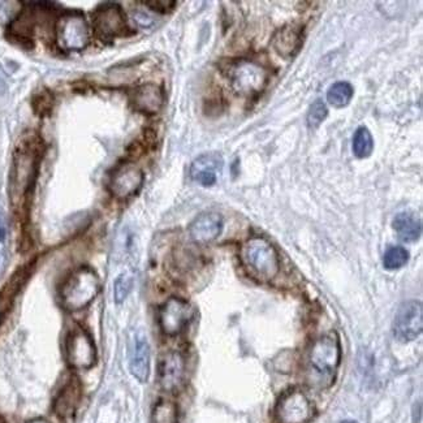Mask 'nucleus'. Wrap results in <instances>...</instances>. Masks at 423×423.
Masks as SVG:
<instances>
[{"label":"nucleus","mask_w":423,"mask_h":423,"mask_svg":"<svg viewBox=\"0 0 423 423\" xmlns=\"http://www.w3.org/2000/svg\"><path fill=\"white\" fill-rule=\"evenodd\" d=\"M132 287H133V279L128 274H123L116 279L115 285H114L116 304H121L126 301V298L129 296V293L132 290Z\"/></svg>","instance_id":"26"},{"label":"nucleus","mask_w":423,"mask_h":423,"mask_svg":"<svg viewBox=\"0 0 423 423\" xmlns=\"http://www.w3.org/2000/svg\"><path fill=\"white\" fill-rule=\"evenodd\" d=\"M341 359L340 340L335 332L319 337L309 353V366L311 374L319 380V385H331L335 379L337 367Z\"/></svg>","instance_id":"3"},{"label":"nucleus","mask_w":423,"mask_h":423,"mask_svg":"<svg viewBox=\"0 0 423 423\" xmlns=\"http://www.w3.org/2000/svg\"><path fill=\"white\" fill-rule=\"evenodd\" d=\"M409 260V253L403 246L388 248L383 257V266L389 271L401 269Z\"/></svg>","instance_id":"23"},{"label":"nucleus","mask_w":423,"mask_h":423,"mask_svg":"<svg viewBox=\"0 0 423 423\" xmlns=\"http://www.w3.org/2000/svg\"><path fill=\"white\" fill-rule=\"evenodd\" d=\"M4 90V82H3V80L0 78V91H3Z\"/></svg>","instance_id":"30"},{"label":"nucleus","mask_w":423,"mask_h":423,"mask_svg":"<svg viewBox=\"0 0 423 423\" xmlns=\"http://www.w3.org/2000/svg\"><path fill=\"white\" fill-rule=\"evenodd\" d=\"M313 413V405L306 394L299 389L287 391L275 408V417L279 423H306Z\"/></svg>","instance_id":"6"},{"label":"nucleus","mask_w":423,"mask_h":423,"mask_svg":"<svg viewBox=\"0 0 423 423\" xmlns=\"http://www.w3.org/2000/svg\"><path fill=\"white\" fill-rule=\"evenodd\" d=\"M67 358L69 365L80 370L90 369L96 364V346L85 329L76 327L70 331L67 341Z\"/></svg>","instance_id":"8"},{"label":"nucleus","mask_w":423,"mask_h":423,"mask_svg":"<svg viewBox=\"0 0 423 423\" xmlns=\"http://www.w3.org/2000/svg\"><path fill=\"white\" fill-rule=\"evenodd\" d=\"M223 158L219 153H206L193 161L191 176L202 186H212L218 180V173L223 168Z\"/></svg>","instance_id":"15"},{"label":"nucleus","mask_w":423,"mask_h":423,"mask_svg":"<svg viewBox=\"0 0 423 423\" xmlns=\"http://www.w3.org/2000/svg\"><path fill=\"white\" fill-rule=\"evenodd\" d=\"M129 369L137 380L144 383L150 376V346L147 339L138 334L133 339L129 353Z\"/></svg>","instance_id":"16"},{"label":"nucleus","mask_w":423,"mask_h":423,"mask_svg":"<svg viewBox=\"0 0 423 423\" xmlns=\"http://www.w3.org/2000/svg\"><path fill=\"white\" fill-rule=\"evenodd\" d=\"M144 4L149 6V8L155 10V12L165 13L167 10H172L173 6L176 3L175 1H144Z\"/></svg>","instance_id":"27"},{"label":"nucleus","mask_w":423,"mask_h":423,"mask_svg":"<svg viewBox=\"0 0 423 423\" xmlns=\"http://www.w3.org/2000/svg\"><path fill=\"white\" fill-rule=\"evenodd\" d=\"M241 260L251 276L260 281L275 279L279 274L278 251L263 237H251L242 245Z\"/></svg>","instance_id":"2"},{"label":"nucleus","mask_w":423,"mask_h":423,"mask_svg":"<svg viewBox=\"0 0 423 423\" xmlns=\"http://www.w3.org/2000/svg\"><path fill=\"white\" fill-rule=\"evenodd\" d=\"M80 400H81V385L76 378H73L59 392L54 404V409L59 417L68 418L76 412Z\"/></svg>","instance_id":"19"},{"label":"nucleus","mask_w":423,"mask_h":423,"mask_svg":"<svg viewBox=\"0 0 423 423\" xmlns=\"http://www.w3.org/2000/svg\"><path fill=\"white\" fill-rule=\"evenodd\" d=\"M341 423H358V422H356V421H344V422H341Z\"/></svg>","instance_id":"31"},{"label":"nucleus","mask_w":423,"mask_h":423,"mask_svg":"<svg viewBox=\"0 0 423 423\" xmlns=\"http://www.w3.org/2000/svg\"><path fill=\"white\" fill-rule=\"evenodd\" d=\"M374 140L366 126H359L353 137V154L359 159H366L373 154Z\"/></svg>","instance_id":"22"},{"label":"nucleus","mask_w":423,"mask_h":423,"mask_svg":"<svg viewBox=\"0 0 423 423\" xmlns=\"http://www.w3.org/2000/svg\"><path fill=\"white\" fill-rule=\"evenodd\" d=\"M101 290V280L94 269L80 267L73 271L60 288V301L68 311H78L93 302Z\"/></svg>","instance_id":"1"},{"label":"nucleus","mask_w":423,"mask_h":423,"mask_svg":"<svg viewBox=\"0 0 423 423\" xmlns=\"http://www.w3.org/2000/svg\"><path fill=\"white\" fill-rule=\"evenodd\" d=\"M423 308L420 301H406L394 316V337L403 343L412 341L422 334Z\"/></svg>","instance_id":"7"},{"label":"nucleus","mask_w":423,"mask_h":423,"mask_svg":"<svg viewBox=\"0 0 423 423\" xmlns=\"http://www.w3.org/2000/svg\"><path fill=\"white\" fill-rule=\"evenodd\" d=\"M164 96L162 89L155 84H144L137 87L132 94V105L137 111L153 115L163 106Z\"/></svg>","instance_id":"18"},{"label":"nucleus","mask_w":423,"mask_h":423,"mask_svg":"<svg viewBox=\"0 0 423 423\" xmlns=\"http://www.w3.org/2000/svg\"><path fill=\"white\" fill-rule=\"evenodd\" d=\"M224 73L239 96H255L267 85L269 73L251 59H236L227 63Z\"/></svg>","instance_id":"4"},{"label":"nucleus","mask_w":423,"mask_h":423,"mask_svg":"<svg viewBox=\"0 0 423 423\" xmlns=\"http://www.w3.org/2000/svg\"><path fill=\"white\" fill-rule=\"evenodd\" d=\"M394 230L405 242H414L422 235V221L412 212H400L394 216Z\"/></svg>","instance_id":"20"},{"label":"nucleus","mask_w":423,"mask_h":423,"mask_svg":"<svg viewBox=\"0 0 423 423\" xmlns=\"http://www.w3.org/2000/svg\"><path fill=\"white\" fill-rule=\"evenodd\" d=\"M353 87L346 81H340L328 89L327 101L331 106L343 108L348 106L353 98Z\"/></svg>","instance_id":"21"},{"label":"nucleus","mask_w":423,"mask_h":423,"mask_svg":"<svg viewBox=\"0 0 423 423\" xmlns=\"http://www.w3.org/2000/svg\"><path fill=\"white\" fill-rule=\"evenodd\" d=\"M28 423H51L46 418H34V420H31Z\"/></svg>","instance_id":"29"},{"label":"nucleus","mask_w":423,"mask_h":423,"mask_svg":"<svg viewBox=\"0 0 423 423\" xmlns=\"http://www.w3.org/2000/svg\"><path fill=\"white\" fill-rule=\"evenodd\" d=\"M153 423H177V408L172 401L161 400L155 405Z\"/></svg>","instance_id":"24"},{"label":"nucleus","mask_w":423,"mask_h":423,"mask_svg":"<svg viewBox=\"0 0 423 423\" xmlns=\"http://www.w3.org/2000/svg\"><path fill=\"white\" fill-rule=\"evenodd\" d=\"M94 27L102 39L121 37L126 30V16L121 7L111 3L101 6L94 16Z\"/></svg>","instance_id":"11"},{"label":"nucleus","mask_w":423,"mask_h":423,"mask_svg":"<svg viewBox=\"0 0 423 423\" xmlns=\"http://www.w3.org/2000/svg\"><path fill=\"white\" fill-rule=\"evenodd\" d=\"M224 221L221 214L214 212H202L189 225V235L197 244H210L221 236Z\"/></svg>","instance_id":"13"},{"label":"nucleus","mask_w":423,"mask_h":423,"mask_svg":"<svg viewBox=\"0 0 423 423\" xmlns=\"http://www.w3.org/2000/svg\"><path fill=\"white\" fill-rule=\"evenodd\" d=\"M159 385L165 392H176L184 385L185 359L179 352H168L159 359L158 365Z\"/></svg>","instance_id":"12"},{"label":"nucleus","mask_w":423,"mask_h":423,"mask_svg":"<svg viewBox=\"0 0 423 423\" xmlns=\"http://www.w3.org/2000/svg\"><path fill=\"white\" fill-rule=\"evenodd\" d=\"M58 45L67 51H81L90 43V29L87 19L78 12L63 15L57 27Z\"/></svg>","instance_id":"5"},{"label":"nucleus","mask_w":423,"mask_h":423,"mask_svg":"<svg viewBox=\"0 0 423 423\" xmlns=\"http://www.w3.org/2000/svg\"><path fill=\"white\" fill-rule=\"evenodd\" d=\"M328 115L327 106L322 101H316L308 112V126L310 129H317L320 126Z\"/></svg>","instance_id":"25"},{"label":"nucleus","mask_w":423,"mask_h":423,"mask_svg":"<svg viewBox=\"0 0 423 423\" xmlns=\"http://www.w3.org/2000/svg\"><path fill=\"white\" fill-rule=\"evenodd\" d=\"M144 184L142 170L133 163H121L110 176L108 188L119 200H126L141 189Z\"/></svg>","instance_id":"9"},{"label":"nucleus","mask_w":423,"mask_h":423,"mask_svg":"<svg viewBox=\"0 0 423 423\" xmlns=\"http://www.w3.org/2000/svg\"><path fill=\"white\" fill-rule=\"evenodd\" d=\"M4 237H6V225H4L3 218L0 216V241L4 240Z\"/></svg>","instance_id":"28"},{"label":"nucleus","mask_w":423,"mask_h":423,"mask_svg":"<svg viewBox=\"0 0 423 423\" xmlns=\"http://www.w3.org/2000/svg\"><path fill=\"white\" fill-rule=\"evenodd\" d=\"M304 43L302 29L295 25L280 28L272 39L275 51L284 59L295 58Z\"/></svg>","instance_id":"17"},{"label":"nucleus","mask_w":423,"mask_h":423,"mask_svg":"<svg viewBox=\"0 0 423 423\" xmlns=\"http://www.w3.org/2000/svg\"><path fill=\"white\" fill-rule=\"evenodd\" d=\"M34 175H36V156L28 151L19 153L15 163L12 184H10L12 198H20L27 193L30 185L33 184Z\"/></svg>","instance_id":"14"},{"label":"nucleus","mask_w":423,"mask_h":423,"mask_svg":"<svg viewBox=\"0 0 423 423\" xmlns=\"http://www.w3.org/2000/svg\"><path fill=\"white\" fill-rule=\"evenodd\" d=\"M194 317L192 305L181 298H170L159 311V325L165 335L175 336L183 331Z\"/></svg>","instance_id":"10"}]
</instances>
